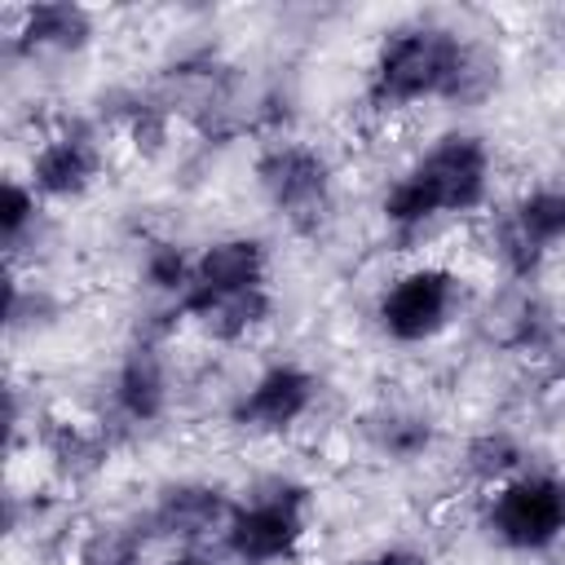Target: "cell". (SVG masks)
Returning a JSON list of instances; mask_svg holds the SVG:
<instances>
[{
    "mask_svg": "<svg viewBox=\"0 0 565 565\" xmlns=\"http://www.w3.org/2000/svg\"><path fill=\"white\" fill-rule=\"evenodd\" d=\"M234 508L216 494V490H172L159 512H154V525L163 534H203L212 525H230Z\"/></svg>",
    "mask_w": 565,
    "mask_h": 565,
    "instance_id": "obj_12",
    "label": "cell"
},
{
    "mask_svg": "<svg viewBox=\"0 0 565 565\" xmlns=\"http://www.w3.org/2000/svg\"><path fill=\"white\" fill-rule=\"evenodd\" d=\"M22 49H79L88 40V13L75 4H35L22 18Z\"/></svg>",
    "mask_w": 565,
    "mask_h": 565,
    "instance_id": "obj_13",
    "label": "cell"
},
{
    "mask_svg": "<svg viewBox=\"0 0 565 565\" xmlns=\"http://www.w3.org/2000/svg\"><path fill=\"white\" fill-rule=\"evenodd\" d=\"M472 79L490 84L477 53L446 26H406L393 31L371 66V102L380 110L415 106L424 97H477Z\"/></svg>",
    "mask_w": 565,
    "mask_h": 565,
    "instance_id": "obj_1",
    "label": "cell"
},
{
    "mask_svg": "<svg viewBox=\"0 0 565 565\" xmlns=\"http://www.w3.org/2000/svg\"><path fill=\"white\" fill-rule=\"evenodd\" d=\"M190 269H194V260H185L181 256V247H172V243H159V247H150V256H146V278H150V287H159V291H185V282H190Z\"/></svg>",
    "mask_w": 565,
    "mask_h": 565,
    "instance_id": "obj_15",
    "label": "cell"
},
{
    "mask_svg": "<svg viewBox=\"0 0 565 565\" xmlns=\"http://www.w3.org/2000/svg\"><path fill=\"white\" fill-rule=\"evenodd\" d=\"M490 530L499 543L539 552L565 534V486L556 477H516L490 503Z\"/></svg>",
    "mask_w": 565,
    "mask_h": 565,
    "instance_id": "obj_5",
    "label": "cell"
},
{
    "mask_svg": "<svg viewBox=\"0 0 565 565\" xmlns=\"http://www.w3.org/2000/svg\"><path fill=\"white\" fill-rule=\"evenodd\" d=\"M512 463H516V446L508 437H481L472 446V468H481V472H503Z\"/></svg>",
    "mask_w": 565,
    "mask_h": 565,
    "instance_id": "obj_17",
    "label": "cell"
},
{
    "mask_svg": "<svg viewBox=\"0 0 565 565\" xmlns=\"http://www.w3.org/2000/svg\"><path fill=\"white\" fill-rule=\"evenodd\" d=\"M556 243H565V190L525 194L503 221V256L512 260L516 274H525Z\"/></svg>",
    "mask_w": 565,
    "mask_h": 565,
    "instance_id": "obj_9",
    "label": "cell"
},
{
    "mask_svg": "<svg viewBox=\"0 0 565 565\" xmlns=\"http://www.w3.org/2000/svg\"><path fill=\"white\" fill-rule=\"evenodd\" d=\"M265 313H269V296H265V287H256V291H243V296L225 300L221 309H212V313L203 318V327H207L216 340H238V335H247L252 327H260Z\"/></svg>",
    "mask_w": 565,
    "mask_h": 565,
    "instance_id": "obj_14",
    "label": "cell"
},
{
    "mask_svg": "<svg viewBox=\"0 0 565 565\" xmlns=\"http://www.w3.org/2000/svg\"><path fill=\"white\" fill-rule=\"evenodd\" d=\"M168 565H212V561H203V556H177V561H168Z\"/></svg>",
    "mask_w": 565,
    "mask_h": 565,
    "instance_id": "obj_20",
    "label": "cell"
},
{
    "mask_svg": "<svg viewBox=\"0 0 565 565\" xmlns=\"http://www.w3.org/2000/svg\"><path fill=\"white\" fill-rule=\"evenodd\" d=\"M313 375L300 366H269L234 406V419L256 433H282L313 406Z\"/></svg>",
    "mask_w": 565,
    "mask_h": 565,
    "instance_id": "obj_8",
    "label": "cell"
},
{
    "mask_svg": "<svg viewBox=\"0 0 565 565\" xmlns=\"http://www.w3.org/2000/svg\"><path fill=\"white\" fill-rule=\"evenodd\" d=\"M455 300H459V282L450 269H441V265L406 269L380 296V327L402 344L428 340L450 322Z\"/></svg>",
    "mask_w": 565,
    "mask_h": 565,
    "instance_id": "obj_4",
    "label": "cell"
},
{
    "mask_svg": "<svg viewBox=\"0 0 565 565\" xmlns=\"http://www.w3.org/2000/svg\"><path fill=\"white\" fill-rule=\"evenodd\" d=\"M35 221V190L22 185V181H4V203H0V230H4V243L13 247L18 234Z\"/></svg>",
    "mask_w": 565,
    "mask_h": 565,
    "instance_id": "obj_16",
    "label": "cell"
},
{
    "mask_svg": "<svg viewBox=\"0 0 565 565\" xmlns=\"http://www.w3.org/2000/svg\"><path fill=\"white\" fill-rule=\"evenodd\" d=\"M256 181L265 190V199L300 230L318 225L322 212L331 207V168L318 150L309 146H296V141H282V146H269L260 159H256Z\"/></svg>",
    "mask_w": 565,
    "mask_h": 565,
    "instance_id": "obj_3",
    "label": "cell"
},
{
    "mask_svg": "<svg viewBox=\"0 0 565 565\" xmlns=\"http://www.w3.org/2000/svg\"><path fill=\"white\" fill-rule=\"evenodd\" d=\"M305 494L300 490H278L265 499H252L243 508H234L230 525H225V543L243 565H269L296 552L300 534H305Z\"/></svg>",
    "mask_w": 565,
    "mask_h": 565,
    "instance_id": "obj_7",
    "label": "cell"
},
{
    "mask_svg": "<svg viewBox=\"0 0 565 565\" xmlns=\"http://www.w3.org/2000/svg\"><path fill=\"white\" fill-rule=\"evenodd\" d=\"M84 565H132V543L119 534L93 539V547L84 552Z\"/></svg>",
    "mask_w": 565,
    "mask_h": 565,
    "instance_id": "obj_18",
    "label": "cell"
},
{
    "mask_svg": "<svg viewBox=\"0 0 565 565\" xmlns=\"http://www.w3.org/2000/svg\"><path fill=\"white\" fill-rule=\"evenodd\" d=\"M163 366H159V358L150 353V349H132L128 353V362H124V371H119V380H115V402H119V411L128 415V419H154L159 411H163Z\"/></svg>",
    "mask_w": 565,
    "mask_h": 565,
    "instance_id": "obj_11",
    "label": "cell"
},
{
    "mask_svg": "<svg viewBox=\"0 0 565 565\" xmlns=\"http://www.w3.org/2000/svg\"><path fill=\"white\" fill-rule=\"evenodd\" d=\"M97 177V146L84 132H62L44 141L31 159V190L49 199H71L84 194Z\"/></svg>",
    "mask_w": 565,
    "mask_h": 565,
    "instance_id": "obj_10",
    "label": "cell"
},
{
    "mask_svg": "<svg viewBox=\"0 0 565 565\" xmlns=\"http://www.w3.org/2000/svg\"><path fill=\"white\" fill-rule=\"evenodd\" d=\"M490 190V154L477 137L450 132L424 159H415L402 181L384 194V216L402 230L424 225L441 212H472Z\"/></svg>",
    "mask_w": 565,
    "mask_h": 565,
    "instance_id": "obj_2",
    "label": "cell"
},
{
    "mask_svg": "<svg viewBox=\"0 0 565 565\" xmlns=\"http://www.w3.org/2000/svg\"><path fill=\"white\" fill-rule=\"evenodd\" d=\"M349 565H428L419 552H406V547H393V552H380V556H366V561H349Z\"/></svg>",
    "mask_w": 565,
    "mask_h": 565,
    "instance_id": "obj_19",
    "label": "cell"
},
{
    "mask_svg": "<svg viewBox=\"0 0 565 565\" xmlns=\"http://www.w3.org/2000/svg\"><path fill=\"white\" fill-rule=\"evenodd\" d=\"M256 287H265V243L260 238H221L194 260L177 309L190 318H207L225 300L256 291Z\"/></svg>",
    "mask_w": 565,
    "mask_h": 565,
    "instance_id": "obj_6",
    "label": "cell"
}]
</instances>
